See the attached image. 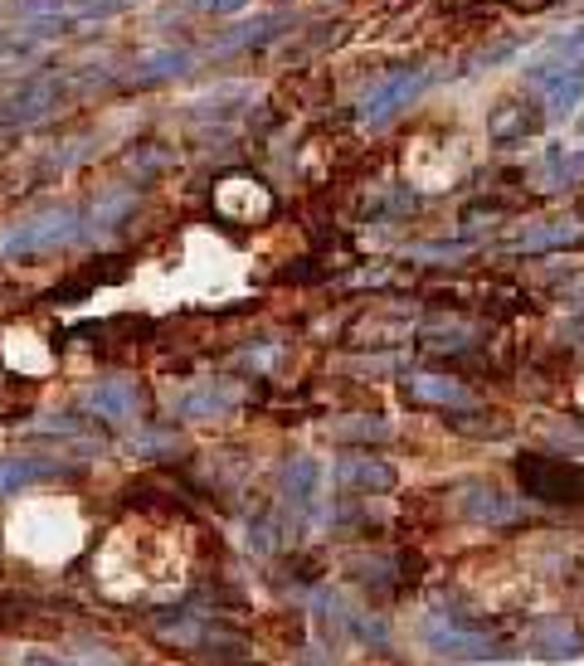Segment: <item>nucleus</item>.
<instances>
[{"mask_svg":"<svg viewBox=\"0 0 584 666\" xmlns=\"http://www.w3.org/2000/svg\"><path fill=\"white\" fill-rule=\"evenodd\" d=\"M20 666H78V657H59V652H49V647H30L25 657H20Z\"/></svg>","mask_w":584,"mask_h":666,"instance_id":"nucleus-25","label":"nucleus"},{"mask_svg":"<svg viewBox=\"0 0 584 666\" xmlns=\"http://www.w3.org/2000/svg\"><path fill=\"white\" fill-rule=\"evenodd\" d=\"M409 394L419 404H434V409H453V414L478 409L473 390H468L463 380H448V375H409Z\"/></svg>","mask_w":584,"mask_h":666,"instance_id":"nucleus-18","label":"nucleus"},{"mask_svg":"<svg viewBox=\"0 0 584 666\" xmlns=\"http://www.w3.org/2000/svg\"><path fill=\"white\" fill-rule=\"evenodd\" d=\"M215 205H220V214H229V219L258 224V219L273 214V195H268L254 176H229V180L215 185Z\"/></svg>","mask_w":584,"mask_h":666,"instance_id":"nucleus-15","label":"nucleus"},{"mask_svg":"<svg viewBox=\"0 0 584 666\" xmlns=\"http://www.w3.org/2000/svg\"><path fill=\"white\" fill-rule=\"evenodd\" d=\"M283 30V15H263V20H244L239 30H229V35H220L210 44V54H239V49H258V44H268Z\"/></svg>","mask_w":584,"mask_h":666,"instance_id":"nucleus-21","label":"nucleus"},{"mask_svg":"<svg viewBox=\"0 0 584 666\" xmlns=\"http://www.w3.org/2000/svg\"><path fill=\"white\" fill-rule=\"evenodd\" d=\"M239 385H229V380H195V385H181L171 399V409L181 414V419H224V414L239 409Z\"/></svg>","mask_w":584,"mask_h":666,"instance_id":"nucleus-13","label":"nucleus"},{"mask_svg":"<svg viewBox=\"0 0 584 666\" xmlns=\"http://www.w3.org/2000/svg\"><path fill=\"white\" fill-rule=\"evenodd\" d=\"M54 477H64L59 458H49V453H0V496L35 492Z\"/></svg>","mask_w":584,"mask_h":666,"instance_id":"nucleus-14","label":"nucleus"},{"mask_svg":"<svg viewBox=\"0 0 584 666\" xmlns=\"http://www.w3.org/2000/svg\"><path fill=\"white\" fill-rule=\"evenodd\" d=\"M15 535V550L25 560H40V564H59L69 560L78 545H83V521H78V506L74 501H25L10 526Z\"/></svg>","mask_w":584,"mask_h":666,"instance_id":"nucleus-2","label":"nucleus"},{"mask_svg":"<svg viewBox=\"0 0 584 666\" xmlns=\"http://www.w3.org/2000/svg\"><path fill=\"white\" fill-rule=\"evenodd\" d=\"M521 652L536 662H575L584 652V637L570 618L560 613H546V618H531L521 632Z\"/></svg>","mask_w":584,"mask_h":666,"instance_id":"nucleus-10","label":"nucleus"},{"mask_svg":"<svg viewBox=\"0 0 584 666\" xmlns=\"http://www.w3.org/2000/svg\"><path fill=\"white\" fill-rule=\"evenodd\" d=\"M453 516L478 526H512L521 521V496H512L507 487H497L487 477H468L453 487Z\"/></svg>","mask_w":584,"mask_h":666,"instance_id":"nucleus-8","label":"nucleus"},{"mask_svg":"<svg viewBox=\"0 0 584 666\" xmlns=\"http://www.w3.org/2000/svg\"><path fill=\"white\" fill-rule=\"evenodd\" d=\"M127 453L137 462H151V458H176L181 453V433H171V428H146V433H132Z\"/></svg>","mask_w":584,"mask_h":666,"instance_id":"nucleus-23","label":"nucleus"},{"mask_svg":"<svg viewBox=\"0 0 584 666\" xmlns=\"http://www.w3.org/2000/svg\"><path fill=\"white\" fill-rule=\"evenodd\" d=\"M575 137H580V146H584V112H580V127H575Z\"/></svg>","mask_w":584,"mask_h":666,"instance_id":"nucleus-27","label":"nucleus"},{"mask_svg":"<svg viewBox=\"0 0 584 666\" xmlns=\"http://www.w3.org/2000/svg\"><path fill=\"white\" fill-rule=\"evenodd\" d=\"M278 496H283V511L292 526H312L322 516V496H327V477H322V462L312 453H297L283 462V477H278Z\"/></svg>","mask_w":584,"mask_h":666,"instance_id":"nucleus-6","label":"nucleus"},{"mask_svg":"<svg viewBox=\"0 0 584 666\" xmlns=\"http://www.w3.org/2000/svg\"><path fill=\"white\" fill-rule=\"evenodd\" d=\"M83 239V210L78 205H44L30 210L0 234V253L20 258V263H35V258L64 253L69 244Z\"/></svg>","mask_w":584,"mask_h":666,"instance_id":"nucleus-3","label":"nucleus"},{"mask_svg":"<svg viewBox=\"0 0 584 666\" xmlns=\"http://www.w3.org/2000/svg\"><path fill=\"white\" fill-rule=\"evenodd\" d=\"M44 54V39L35 35V30H0V74H15L25 69V64H35Z\"/></svg>","mask_w":584,"mask_h":666,"instance_id":"nucleus-22","label":"nucleus"},{"mask_svg":"<svg viewBox=\"0 0 584 666\" xmlns=\"http://www.w3.org/2000/svg\"><path fill=\"white\" fill-rule=\"evenodd\" d=\"M190 69H195V54L190 49H156L146 54V59L132 64V83L137 88H151V83H171V78H186Z\"/></svg>","mask_w":584,"mask_h":666,"instance_id":"nucleus-19","label":"nucleus"},{"mask_svg":"<svg viewBox=\"0 0 584 666\" xmlns=\"http://www.w3.org/2000/svg\"><path fill=\"white\" fill-rule=\"evenodd\" d=\"M429 69L424 64H409V69H395V74H385L375 88H366V98H361V122L366 127H385V122H395L409 103H419L424 98V88H429Z\"/></svg>","mask_w":584,"mask_h":666,"instance_id":"nucleus-7","label":"nucleus"},{"mask_svg":"<svg viewBox=\"0 0 584 666\" xmlns=\"http://www.w3.org/2000/svg\"><path fill=\"white\" fill-rule=\"evenodd\" d=\"M516 482H521V492L531 501H546V506H565L584 496V472L560 453H521L516 458Z\"/></svg>","mask_w":584,"mask_h":666,"instance_id":"nucleus-5","label":"nucleus"},{"mask_svg":"<svg viewBox=\"0 0 584 666\" xmlns=\"http://www.w3.org/2000/svg\"><path fill=\"white\" fill-rule=\"evenodd\" d=\"M526 83H531V98L541 103L550 127H565V122L580 117V108H584V20L560 30L555 39H546V49L526 64Z\"/></svg>","mask_w":584,"mask_h":666,"instance_id":"nucleus-1","label":"nucleus"},{"mask_svg":"<svg viewBox=\"0 0 584 666\" xmlns=\"http://www.w3.org/2000/svg\"><path fill=\"white\" fill-rule=\"evenodd\" d=\"M83 409L103 424H132L142 409V390L132 375H98L93 385L83 390Z\"/></svg>","mask_w":584,"mask_h":666,"instance_id":"nucleus-12","label":"nucleus"},{"mask_svg":"<svg viewBox=\"0 0 584 666\" xmlns=\"http://www.w3.org/2000/svg\"><path fill=\"white\" fill-rule=\"evenodd\" d=\"M580 404H584V380H580Z\"/></svg>","mask_w":584,"mask_h":666,"instance_id":"nucleus-28","label":"nucleus"},{"mask_svg":"<svg viewBox=\"0 0 584 666\" xmlns=\"http://www.w3.org/2000/svg\"><path fill=\"white\" fill-rule=\"evenodd\" d=\"M584 234V219L580 214H555V219H531L516 229L512 248H521V253H546V248H570Z\"/></svg>","mask_w":584,"mask_h":666,"instance_id":"nucleus-17","label":"nucleus"},{"mask_svg":"<svg viewBox=\"0 0 584 666\" xmlns=\"http://www.w3.org/2000/svg\"><path fill=\"white\" fill-rule=\"evenodd\" d=\"M336 487L346 492H361V496H380V492H395V467L380 458H366V453H346L341 462H336Z\"/></svg>","mask_w":584,"mask_h":666,"instance_id":"nucleus-16","label":"nucleus"},{"mask_svg":"<svg viewBox=\"0 0 584 666\" xmlns=\"http://www.w3.org/2000/svg\"><path fill=\"white\" fill-rule=\"evenodd\" d=\"M64 88H69V78H59V74L25 78L20 88H10V93L0 98V127H35V122H44L64 103Z\"/></svg>","mask_w":584,"mask_h":666,"instance_id":"nucleus-9","label":"nucleus"},{"mask_svg":"<svg viewBox=\"0 0 584 666\" xmlns=\"http://www.w3.org/2000/svg\"><path fill=\"white\" fill-rule=\"evenodd\" d=\"M205 10H210V15H220V20H234V15L249 10V0H205Z\"/></svg>","mask_w":584,"mask_h":666,"instance_id":"nucleus-26","label":"nucleus"},{"mask_svg":"<svg viewBox=\"0 0 584 666\" xmlns=\"http://www.w3.org/2000/svg\"><path fill=\"white\" fill-rule=\"evenodd\" d=\"M49 346L40 341L30 326H20V331L5 336V365H15L20 375H49Z\"/></svg>","mask_w":584,"mask_h":666,"instance_id":"nucleus-20","label":"nucleus"},{"mask_svg":"<svg viewBox=\"0 0 584 666\" xmlns=\"http://www.w3.org/2000/svg\"><path fill=\"white\" fill-rule=\"evenodd\" d=\"M332 433L346 438V443H380V438H390V424L370 419V414H356V419H336Z\"/></svg>","mask_w":584,"mask_h":666,"instance_id":"nucleus-24","label":"nucleus"},{"mask_svg":"<svg viewBox=\"0 0 584 666\" xmlns=\"http://www.w3.org/2000/svg\"><path fill=\"white\" fill-rule=\"evenodd\" d=\"M541 122H546V112L536 98H526V93H512V98H502V103H492L487 112V142L492 146H526L541 132Z\"/></svg>","mask_w":584,"mask_h":666,"instance_id":"nucleus-11","label":"nucleus"},{"mask_svg":"<svg viewBox=\"0 0 584 666\" xmlns=\"http://www.w3.org/2000/svg\"><path fill=\"white\" fill-rule=\"evenodd\" d=\"M419 642L434 657H448V662H502L507 657L497 632L482 628L478 618H468L463 608H434V613H424Z\"/></svg>","mask_w":584,"mask_h":666,"instance_id":"nucleus-4","label":"nucleus"}]
</instances>
